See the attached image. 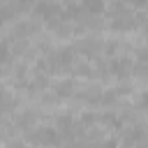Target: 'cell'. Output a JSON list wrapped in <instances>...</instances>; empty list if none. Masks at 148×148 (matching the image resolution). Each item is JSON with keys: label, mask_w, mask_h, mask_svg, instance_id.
I'll return each mask as SVG.
<instances>
[{"label": "cell", "mask_w": 148, "mask_h": 148, "mask_svg": "<svg viewBox=\"0 0 148 148\" xmlns=\"http://www.w3.org/2000/svg\"><path fill=\"white\" fill-rule=\"evenodd\" d=\"M9 60V49H7V44L2 42L0 44V62H7Z\"/></svg>", "instance_id": "cell-4"}, {"label": "cell", "mask_w": 148, "mask_h": 148, "mask_svg": "<svg viewBox=\"0 0 148 148\" xmlns=\"http://www.w3.org/2000/svg\"><path fill=\"white\" fill-rule=\"evenodd\" d=\"M30 139H32L35 143H44V146H56V143H58V132H56V130H51V127H42L39 132L30 134Z\"/></svg>", "instance_id": "cell-1"}, {"label": "cell", "mask_w": 148, "mask_h": 148, "mask_svg": "<svg viewBox=\"0 0 148 148\" xmlns=\"http://www.w3.org/2000/svg\"><path fill=\"white\" fill-rule=\"evenodd\" d=\"M102 148H116V141H106V143H104Z\"/></svg>", "instance_id": "cell-6"}, {"label": "cell", "mask_w": 148, "mask_h": 148, "mask_svg": "<svg viewBox=\"0 0 148 148\" xmlns=\"http://www.w3.org/2000/svg\"><path fill=\"white\" fill-rule=\"evenodd\" d=\"M5 18H9V12H7V9L0 5V21H5Z\"/></svg>", "instance_id": "cell-5"}, {"label": "cell", "mask_w": 148, "mask_h": 148, "mask_svg": "<svg viewBox=\"0 0 148 148\" xmlns=\"http://www.w3.org/2000/svg\"><path fill=\"white\" fill-rule=\"evenodd\" d=\"M58 95H69V90H72V83L69 81H62V83H58Z\"/></svg>", "instance_id": "cell-3"}, {"label": "cell", "mask_w": 148, "mask_h": 148, "mask_svg": "<svg viewBox=\"0 0 148 148\" xmlns=\"http://www.w3.org/2000/svg\"><path fill=\"white\" fill-rule=\"evenodd\" d=\"M81 5H83L86 12H95V14H99V12L104 9V2H102V0H83Z\"/></svg>", "instance_id": "cell-2"}]
</instances>
